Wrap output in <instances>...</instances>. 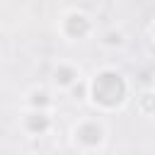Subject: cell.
Returning a JSON list of instances; mask_svg holds the SVG:
<instances>
[{"instance_id": "277c9868", "label": "cell", "mask_w": 155, "mask_h": 155, "mask_svg": "<svg viewBox=\"0 0 155 155\" xmlns=\"http://www.w3.org/2000/svg\"><path fill=\"white\" fill-rule=\"evenodd\" d=\"M51 126H53L51 111H31V109H29V111L22 116V128H24V133H29V136H44Z\"/></svg>"}, {"instance_id": "5b68a950", "label": "cell", "mask_w": 155, "mask_h": 155, "mask_svg": "<svg viewBox=\"0 0 155 155\" xmlns=\"http://www.w3.org/2000/svg\"><path fill=\"white\" fill-rule=\"evenodd\" d=\"M51 80H53V85L58 90H73L80 82V70L75 65H70V63H58L53 75H51Z\"/></svg>"}, {"instance_id": "3957f363", "label": "cell", "mask_w": 155, "mask_h": 155, "mask_svg": "<svg viewBox=\"0 0 155 155\" xmlns=\"http://www.w3.org/2000/svg\"><path fill=\"white\" fill-rule=\"evenodd\" d=\"M104 138H107V131H104V126L97 119H85V121H80L75 126V143L80 148H85V150L102 148Z\"/></svg>"}, {"instance_id": "7a4b0ae2", "label": "cell", "mask_w": 155, "mask_h": 155, "mask_svg": "<svg viewBox=\"0 0 155 155\" xmlns=\"http://www.w3.org/2000/svg\"><path fill=\"white\" fill-rule=\"evenodd\" d=\"M92 19L87 12L82 10H68L63 17H61V34L68 39V41H82L92 34Z\"/></svg>"}, {"instance_id": "8992f818", "label": "cell", "mask_w": 155, "mask_h": 155, "mask_svg": "<svg viewBox=\"0 0 155 155\" xmlns=\"http://www.w3.org/2000/svg\"><path fill=\"white\" fill-rule=\"evenodd\" d=\"M27 104H29V109H31V111H48V109H51V104H53V99H51L48 90L36 87V90H31V92H29Z\"/></svg>"}, {"instance_id": "6da1fadb", "label": "cell", "mask_w": 155, "mask_h": 155, "mask_svg": "<svg viewBox=\"0 0 155 155\" xmlns=\"http://www.w3.org/2000/svg\"><path fill=\"white\" fill-rule=\"evenodd\" d=\"M128 97V82L116 68H102L90 80V102L97 109H119Z\"/></svg>"}, {"instance_id": "ba28073f", "label": "cell", "mask_w": 155, "mask_h": 155, "mask_svg": "<svg viewBox=\"0 0 155 155\" xmlns=\"http://www.w3.org/2000/svg\"><path fill=\"white\" fill-rule=\"evenodd\" d=\"M104 46H121L124 44V34L121 31H116V29H109V31H104L102 34V39H99Z\"/></svg>"}, {"instance_id": "30bf717a", "label": "cell", "mask_w": 155, "mask_h": 155, "mask_svg": "<svg viewBox=\"0 0 155 155\" xmlns=\"http://www.w3.org/2000/svg\"><path fill=\"white\" fill-rule=\"evenodd\" d=\"M153 90H155V87H153Z\"/></svg>"}, {"instance_id": "9c48e42d", "label": "cell", "mask_w": 155, "mask_h": 155, "mask_svg": "<svg viewBox=\"0 0 155 155\" xmlns=\"http://www.w3.org/2000/svg\"><path fill=\"white\" fill-rule=\"evenodd\" d=\"M150 36H153V41H155V22L150 24Z\"/></svg>"}, {"instance_id": "52a82bcc", "label": "cell", "mask_w": 155, "mask_h": 155, "mask_svg": "<svg viewBox=\"0 0 155 155\" xmlns=\"http://www.w3.org/2000/svg\"><path fill=\"white\" fill-rule=\"evenodd\" d=\"M136 107H138V111L140 114H155V90H145V92H140L138 94V99H136Z\"/></svg>"}]
</instances>
